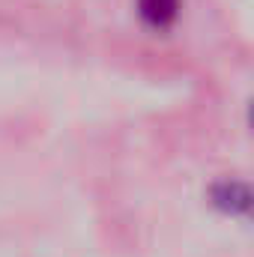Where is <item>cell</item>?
Listing matches in <instances>:
<instances>
[{"instance_id": "obj_1", "label": "cell", "mask_w": 254, "mask_h": 257, "mask_svg": "<svg viewBox=\"0 0 254 257\" xmlns=\"http://www.w3.org/2000/svg\"><path fill=\"white\" fill-rule=\"evenodd\" d=\"M209 200L215 209L239 218H254V186L239 180H218L209 189Z\"/></svg>"}, {"instance_id": "obj_2", "label": "cell", "mask_w": 254, "mask_h": 257, "mask_svg": "<svg viewBox=\"0 0 254 257\" xmlns=\"http://www.w3.org/2000/svg\"><path fill=\"white\" fill-rule=\"evenodd\" d=\"M138 12L153 30H168L180 15V0H138Z\"/></svg>"}, {"instance_id": "obj_3", "label": "cell", "mask_w": 254, "mask_h": 257, "mask_svg": "<svg viewBox=\"0 0 254 257\" xmlns=\"http://www.w3.org/2000/svg\"><path fill=\"white\" fill-rule=\"evenodd\" d=\"M251 126H254V105H251Z\"/></svg>"}]
</instances>
